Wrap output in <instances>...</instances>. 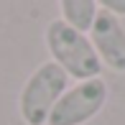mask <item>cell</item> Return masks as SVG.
Instances as JSON below:
<instances>
[{"mask_svg":"<svg viewBox=\"0 0 125 125\" xmlns=\"http://www.w3.org/2000/svg\"><path fill=\"white\" fill-rule=\"evenodd\" d=\"M43 41H46V51L51 54V61L69 79L87 82L102 74V61L94 54L89 36L69 28L61 18H54L46 26Z\"/></svg>","mask_w":125,"mask_h":125,"instance_id":"6da1fadb","label":"cell"},{"mask_svg":"<svg viewBox=\"0 0 125 125\" xmlns=\"http://www.w3.org/2000/svg\"><path fill=\"white\" fill-rule=\"evenodd\" d=\"M69 89V77L54 64L43 61L33 69L18 94V112L26 125H46L54 105Z\"/></svg>","mask_w":125,"mask_h":125,"instance_id":"7a4b0ae2","label":"cell"},{"mask_svg":"<svg viewBox=\"0 0 125 125\" xmlns=\"http://www.w3.org/2000/svg\"><path fill=\"white\" fill-rule=\"evenodd\" d=\"M107 82L102 77L77 82L59 97L46 125H87L107 105Z\"/></svg>","mask_w":125,"mask_h":125,"instance_id":"3957f363","label":"cell"},{"mask_svg":"<svg viewBox=\"0 0 125 125\" xmlns=\"http://www.w3.org/2000/svg\"><path fill=\"white\" fill-rule=\"evenodd\" d=\"M87 36L102 66H107L115 74H125V28L120 21L100 8L94 26Z\"/></svg>","mask_w":125,"mask_h":125,"instance_id":"277c9868","label":"cell"},{"mask_svg":"<svg viewBox=\"0 0 125 125\" xmlns=\"http://www.w3.org/2000/svg\"><path fill=\"white\" fill-rule=\"evenodd\" d=\"M59 18L64 21L69 28L84 33L87 36L94 26V18L100 13V3L97 0H61L59 3Z\"/></svg>","mask_w":125,"mask_h":125,"instance_id":"5b68a950","label":"cell"},{"mask_svg":"<svg viewBox=\"0 0 125 125\" xmlns=\"http://www.w3.org/2000/svg\"><path fill=\"white\" fill-rule=\"evenodd\" d=\"M100 8H102V10H107L110 15H115L117 21L125 18V0H102Z\"/></svg>","mask_w":125,"mask_h":125,"instance_id":"8992f818","label":"cell"}]
</instances>
